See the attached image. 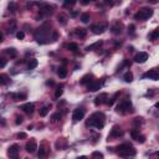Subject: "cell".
Instances as JSON below:
<instances>
[{
	"label": "cell",
	"mask_w": 159,
	"mask_h": 159,
	"mask_svg": "<svg viewBox=\"0 0 159 159\" xmlns=\"http://www.w3.org/2000/svg\"><path fill=\"white\" fill-rule=\"evenodd\" d=\"M87 126L95 127L97 129H102L104 126V114L102 112H96V113H93L90 117V119H88Z\"/></svg>",
	"instance_id": "1"
},
{
	"label": "cell",
	"mask_w": 159,
	"mask_h": 159,
	"mask_svg": "<svg viewBox=\"0 0 159 159\" xmlns=\"http://www.w3.org/2000/svg\"><path fill=\"white\" fill-rule=\"evenodd\" d=\"M118 154L121 157H133L135 155V149L132 144L129 143H123L121 145H118Z\"/></svg>",
	"instance_id": "2"
},
{
	"label": "cell",
	"mask_w": 159,
	"mask_h": 159,
	"mask_svg": "<svg viewBox=\"0 0 159 159\" xmlns=\"http://www.w3.org/2000/svg\"><path fill=\"white\" fill-rule=\"evenodd\" d=\"M153 14H154L153 9H150V8H143V9L138 10V13L134 15V19L135 20H140V21H145V20H148L149 17H152Z\"/></svg>",
	"instance_id": "3"
},
{
	"label": "cell",
	"mask_w": 159,
	"mask_h": 159,
	"mask_svg": "<svg viewBox=\"0 0 159 159\" xmlns=\"http://www.w3.org/2000/svg\"><path fill=\"white\" fill-rule=\"evenodd\" d=\"M47 27H49V25L45 24L42 27L37 29V31L35 32V39L37 40L39 44H45L46 40H47V32H49V30H46Z\"/></svg>",
	"instance_id": "4"
},
{
	"label": "cell",
	"mask_w": 159,
	"mask_h": 159,
	"mask_svg": "<svg viewBox=\"0 0 159 159\" xmlns=\"http://www.w3.org/2000/svg\"><path fill=\"white\" fill-rule=\"evenodd\" d=\"M132 104H131V101L129 99H123L122 102L118 103V106H117V112L118 113H127V112H129V109H131Z\"/></svg>",
	"instance_id": "5"
},
{
	"label": "cell",
	"mask_w": 159,
	"mask_h": 159,
	"mask_svg": "<svg viewBox=\"0 0 159 159\" xmlns=\"http://www.w3.org/2000/svg\"><path fill=\"white\" fill-rule=\"evenodd\" d=\"M91 30H92L93 34H96V35L103 34L106 30H107V24H104V22H101V24L92 25V26H91Z\"/></svg>",
	"instance_id": "6"
},
{
	"label": "cell",
	"mask_w": 159,
	"mask_h": 159,
	"mask_svg": "<svg viewBox=\"0 0 159 159\" xmlns=\"http://www.w3.org/2000/svg\"><path fill=\"white\" fill-rule=\"evenodd\" d=\"M85 113H86V112H85L83 108H76V109L73 111L72 119H73L75 122H78V121H81V119H83Z\"/></svg>",
	"instance_id": "7"
},
{
	"label": "cell",
	"mask_w": 159,
	"mask_h": 159,
	"mask_svg": "<svg viewBox=\"0 0 159 159\" xmlns=\"http://www.w3.org/2000/svg\"><path fill=\"white\" fill-rule=\"evenodd\" d=\"M101 82L97 81V80H92L88 82V85H87V88H88V91H91V92H96L98 91L99 88H101Z\"/></svg>",
	"instance_id": "8"
},
{
	"label": "cell",
	"mask_w": 159,
	"mask_h": 159,
	"mask_svg": "<svg viewBox=\"0 0 159 159\" xmlns=\"http://www.w3.org/2000/svg\"><path fill=\"white\" fill-rule=\"evenodd\" d=\"M26 152L27 153H30V154H32V153L36 152L37 149V143H36V140L35 139H31V140H29V142L26 143Z\"/></svg>",
	"instance_id": "9"
},
{
	"label": "cell",
	"mask_w": 159,
	"mask_h": 159,
	"mask_svg": "<svg viewBox=\"0 0 159 159\" xmlns=\"http://www.w3.org/2000/svg\"><path fill=\"white\" fill-rule=\"evenodd\" d=\"M19 150H20V148H19V145L17 144L10 145L9 149H8V155L10 158H16L17 155H19Z\"/></svg>",
	"instance_id": "10"
},
{
	"label": "cell",
	"mask_w": 159,
	"mask_h": 159,
	"mask_svg": "<svg viewBox=\"0 0 159 159\" xmlns=\"http://www.w3.org/2000/svg\"><path fill=\"white\" fill-rule=\"evenodd\" d=\"M143 77H144V78L153 80V81H158V80H159V73H158L157 70H150V71L145 72V73L143 75Z\"/></svg>",
	"instance_id": "11"
},
{
	"label": "cell",
	"mask_w": 159,
	"mask_h": 159,
	"mask_svg": "<svg viewBox=\"0 0 159 159\" xmlns=\"http://www.w3.org/2000/svg\"><path fill=\"white\" fill-rule=\"evenodd\" d=\"M147 60H148V54L147 52H139L134 56V61L137 63H144Z\"/></svg>",
	"instance_id": "12"
},
{
	"label": "cell",
	"mask_w": 159,
	"mask_h": 159,
	"mask_svg": "<svg viewBox=\"0 0 159 159\" xmlns=\"http://www.w3.org/2000/svg\"><path fill=\"white\" fill-rule=\"evenodd\" d=\"M111 30L112 32H113L114 35H121L122 34V30H123V25H122V22H114L113 25L111 26Z\"/></svg>",
	"instance_id": "13"
},
{
	"label": "cell",
	"mask_w": 159,
	"mask_h": 159,
	"mask_svg": "<svg viewBox=\"0 0 159 159\" xmlns=\"http://www.w3.org/2000/svg\"><path fill=\"white\" fill-rule=\"evenodd\" d=\"M107 93H99V95L96 97L95 99V104L96 106H99V104H102V103H106L107 102Z\"/></svg>",
	"instance_id": "14"
},
{
	"label": "cell",
	"mask_w": 159,
	"mask_h": 159,
	"mask_svg": "<svg viewBox=\"0 0 159 159\" xmlns=\"http://www.w3.org/2000/svg\"><path fill=\"white\" fill-rule=\"evenodd\" d=\"M122 134H123V132H122L121 127L114 126V127H113V129H112L111 134H109V137H111V138H119Z\"/></svg>",
	"instance_id": "15"
},
{
	"label": "cell",
	"mask_w": 159,
	"mask_h": 159,
	"mask_svg": "<svg viewBox=\"0 0 159 159\" xmlns=\"http://www.w3.org/2000/svg\"><path fill=\"white\" fill-rule=\"evenodd\" d=\"M131 135H132V138H133V139L137 140V142H140V143H143V142H144V137L139 134V132L137 131V129H132Z\"/></svg>",
	"instance_id": "16"
},
{
	"label": "cell",
	"mask_w": 159,
	"mask_h": 159,
	"mask_svg": "<svg viewBox=\"0 0 159 159\" xmlns=\"http://www.w3.org/2000/svg\"><path fill=\"white\" fill-rule=\"evenodd\" d=\"M21 109L24 111L25 113H27V114H31L32 112L35 111V104H34V103H25V104L21 107Z\"/></svg>",
	"instance_id": "17"
},
{
	"label": "cell",
	"mask_w": 159,
	"mask_h": 159,
	"mask_svg": "<svg viewBox=\"0 0 159 159\" xmlns=\"http://www.w3.org/2000/svg\"><path fill=\"white\" fill-rule=\"evenodd\" d=\"M16 25H17L16 20L11 19V20L9 21V25H8V32H9V34H14L15 30H16Z\"/></svg>",
	"instance_id": "18"
},
{
	"label": "cell",
	"mask_w": 159,
	"mask_h": 159,
	"mask_svg": "<svg viewBox=\"0 0 159 159\" xmlns=\"http://www.w3.org/2000/svg\"><path fill=\"white\" fill-rule=\"evenodd\" d=\"M10 77L8 75H0V85H4V86H6L10 83Z\"/></svg>",
	"instance_id": "19"
},
{
	"label": "cell",
	"mask_w": 159,
	"mask_h": 159,
	"mask_svg": "<svg viewBox=\"0 0 159 159\" xmlns=\"http://www.w3.org/2000/svg\"><path fill=\"white\" fill-rule=\"evenodd\" d=\"M8 10H9V13L11 14H15L16 13V10H17V5L15 1H10L9 5H8Z\"/></svg>",
	"instance_id": "20"
},
{
	"label": "cell",
	"mask_w": 159,
	"mask_h": 159,
	"mask_svg": "<svg viewBox=\"0 0 159 159\" xmlns=\"http://www.w3.org/2000/svg\"><path fill=\"white\" fill-rule=\"evenodd\" d=\"M102 45V41L99 40V41H97V42H95V44H92V45H90V46H87L86 47V50L87 51H93V50H96V49H98L99 46Z\"/></svg>",
	"instance_id": "21"
},
{
	"label": "cell",
	"mask_w": 159,
	"mask_h": 159,
	"mask_svg": "<svg viewBox=\"0 0 159 159\" xmlns=\"http://www.w3.org/2000/svg\"><path fill=\"white\" fill-rule=\"evenodd\" d=\"M75 35L76 36H78V37H81V39H83L85 36H86V30L85 29H76L75 30Z\"/></svg>",
	"instance_id": "22"
},
{
	"label": "cell",
	"mask_w": 159,
	"mask_h": 159,
	"mask_svg": "<svg viewBox=\"0 0 159 159\" xmlns=\"http://www.w3.org/2000/svg\"><path fill=\"white\" fill-rule=\"evenodd\" d=\"M123 80H124L126 82H132L133 81V73L131 71H127L124 73V76H123Z\"/></svg>",
	"instance_id": "23"
},
{
	"label": "cell",
	"mask_w": 159,
	"mask_h": 159,
	"mask_svg": "<svg viewBox=\"0 0 159 159\" xmlns=\"http://www.w3.org/2000/svg\"><path fill=\"white\" fill-rule=\"evenodd\" d=\"M41 13L42 14H51L52 13V6H50V5H44L42 9H41Z\"/></svg>",
	"instance_id": "24"
},
{
	"label": "cell",
	"mask_w": 159,
	"mask_h": 159,
	"mask_svg": "<svg viewBox=\"0 0 159 159\" xmlns=\"http://www.w3.org/2000/svg\"><path fill=\"white\" fill-rule=\"evenodd\" d=\"M49 111H50V106H44V107L40 109V116L41 117H45L46 114L49 113Z\"/></svg>",
	"instance_id": "25"
},
{
	"label": "cell",
	"mask_w": 159,
	"mask_h": 159,
	"mask_svg": "<svg viewBox=\"0 0 159 159\" xmlns=\"http://www.w3.org/2000/svg\"><path fill=\"white\" fill-rule=\"evenodd\" d=\"M6 54H8L11 58H15L16 55H17V52H16V50H15L14 47H11V49H6Z\"/></svg>",
	"instance_id": "26"
},
{
	"label": "cell",
	"mask_w": 159,
	"mask_h": 159,
	"mask_svg": "<svg viewBox=\"0 0 159 159\" xmlns=\"http://www.w3.org/2000/svg\"><path fill=\"white\" fill-rule=\"evenodd\" d=\"M37 67V60H30V62H29V65H27V68L29 70H34V68H36Z\"/></svg>",
	"instance_id": "27"
},
{
	"label": "cell",
	"mask_w": 159,
	"mask_h": 159,
	"mask_svg": "<svg viewBox=\"0 0 159 159\" xmlns=\"http://www.w3.org/2000/svg\"><path fill=\"white\" fill-rule=\"evenodd\" d=\"M57 73H58V76H60L61 78H65V77L67 76V70L65 68V67H61V68L57 71Z\"/></svg>",
	"instance_id": "28"
},
{
	"label": "cell",
	"mask_w": 159,
	"mask_h": 159,
	"mask_svg": "<svg viewBox=\"0 0 159 159\" xmlns=\"http://www.w3.org/2000/svg\"><path fill=\"white\" fill-rule=\"evenodd\" d=\"M61 119V113H55V114H52V117H51V122L52 123H56V122H58Z\"/></svg>",
	"instance_id": "29"
},
{
	"label": "cell",
	"mask_w": 159,
	"mask_h": 159,
	"mask_svg": "<svg viewBox=\"0 0 159 159\" xmlns=\"http://www.w3.org/2000/svg\"><path fill=\"white\" fill-rule=\"evenodd\" d=\"M90 14H82L81 15V21L83 22V24H87V22H90Z\"/></svg>",
	"instance_id": "30"
},
{
	"label": "cell",
	"mask_w": 159,
	"mask_h": 159,
	"mask_svg": "<svg viewBox=\"0 0 159 159\" xmlns=\"http://www.w3.org/2000/svg\"><path fill=\"white\" fill-rule=\"evenodd\" d=\"M67 47H68V50H71V51L76 52V51L78 50V45H77V44H75V42H71V44H68V45H67Z\"/></svg>",
	"instance_id": "31"
},
{
	"label": "cell",
	"mask_w": 159,
	"mask_h": 159,
	"mask_svg": "<svg viewBox=\"0 0 159 159\" xmlns=\"http://www.w3.org/2000/svg\"><path fill=\"white\" fill-rule=\"evenodd\" d=\"M159 37V30H154L153 32L149 34V39L150 40H157Z\"/></svg>",
	"instance_id": "32"
},
{
	"label": "cell",
	"mask_w": 159,
	"mask_h": 159,
	"mask_svg": "<svg viewBox=\"0 0 159 159\" xmlns=\"http://www.w3.org/2000/svg\"><path fill=\"white\" fill-rule=\"evenodd\" d=\"M13 97L15 98V101H22V99H25L26 98V95L25 93H19V95H13Z\"/></svg>",
	"instance_id": "33"
},
{
	"label": "cell",
	"mask_w": 159,
	"mask_h": 159,
	"mask_svg": "<svg viewBox=\"0 0 159 159\" xmlns=\"http://www.w3.org/2000/svg\"><path fill=\"white\" fill-rule=\"evenodd\" d=\"M57 20H58V22H61V25H66V17H65L63 15H58L57 16Z\"/></svg>",
	"instance_id": "34"
},
{
	"label": "cell",
	"mask_w": 159,
	"mask_h": 159,
	"mask_svg": "<svg viewBox=\"0 0 159 159\" xmlns=\"http://www.w3.org/2000/svg\"><path fill=\"white\" fill-rule=\"evenodd\" d=\"M62 92H63V90H62V86H61V87H58L57 90H56V92H55V97H56V98H60L61 95H62Z\"/></svg>",
	"instance_id": "35"
},
{
	"label": "cell",
	"mask_w": 159,
	"mask_h": 159,
	"mask_svg": "<svg viewBox=\"0 0 159 159\" xmlns=\"http://www.w3.org/2000/svg\"><path fill=\"white\" fill-rule=\"evenodd\" d=\"M75 3H76V0H66L65 4H63V6L65 8H68V6H71V5H73Z\"/></svg>",
	"instance_id": "36"
},
{
	"label": "cell",
	"mask_w": 159,
	"mask_h": 159,
	"mask_svg": "<svg viewBox=\"0 0 159 159\" xmlns=\"http://www.w3.org/2000/svg\"><path fill=\"white\" fill-rule=\"evenodd\" d=\"M6 60H5L4 57H0V68H3V67H5L6 66Z\"/></svg>",
	"instance_id": "37"
},
{
	"label": "cell",
	"mask_w": 159,
	"mask_h": 159,
	"mask_svg": "<svg viewBox=\"0 0 159 159\" xmlns=\"http://www.w3.org/2000/svg\"><path fill=\"white\" fill-rule=\"evenodd\" d=\"M16 37L19 39V40H22L25 37V34H24V31H17V34H16Z\"/></svg>",
	"instance_id": "38"
},
{
	"label": "cell",
	"mask_w": 159,
	"mask_h": 159,
	"mask_svg": "<svg viewBox=\"0 0 159 159\" xmlns=\"http://www.w3.org/2000/svg\"><path fill=\"white\" fill-rule=\"evenodd\" d=\"M92 157L93 158H103V154H102V153H99V152H93Z\"/></svg>",
	"instance_id": "39"
},
{
	"label": "cell",
	"mask_w": 159,
	"mask_h": 159,
	"mask_svg": "<svg viewBox=\"0 0 159 159\" xmlns=\"http://www.w3.org/2000/svg\"><path fill=\"white\" fill-rule=\"evenodd\" d=\"M45 154H46V150H45L44 147H41L40 150H39V157H44Z\"/></svg>",
	"instance_id": "40"
},
{
	"label": "cell",
	"mask_w": 159,
	"mask_h": 159,
	"mask_svg": "<svg viewBox=\"0 0 159 159\" xmlns=\"http://www.w3.org/2000/svg\"><path fill=\"white\" fill-rule=\"evenodd\" d=\"M16 124H21V123H22V117L21 116H16Z\"/></svg>",
	"instance_id": "41"
},
{
	"label": "cell",
	"mask_w": 159,
	"mask_h": 159,
	"mask_svg": "<svg viewBox=\"0 0 159 159\" xmlns=\"http://www.w3.org/2000/svg\"><path fill=\"white\" fill-rule=\"evenodd\" d=\"M17 138L19 139H25V138H27V135H26V133H19L17 134Z\"/></svg>",
	"instance_id": "42"
},
{
	"label": "cell",
	"mask_w": 159,
	"mask_h": 159,
	"mask_svg": "<svg viewBox=\"0 0 159 159\" xmlns=\"http://www.w3.org/2000/svg\"><path fill=\"white\" fill-rule=\"evenodd\" d=\"M90 77H91V76H90V75H87V76H85V77H83V78H82V81H81V83H82V85H85V83H86V82L88 81V78H90Z\"/></svg>",
	"instance_id": "43"
},
{
	"label": "cell",
	"mask_w": 159,
	"mask_h": 159,
	"mask_svg": "<svg viewBox=\"0 0 159 159\" xmlns=\"http://www.w3.org/2000/svg\"><path fill=\"white\" fill-rule=\"evenodd\" d=\"M134 29H135V26L134 25H131L128 27V32H131L132 35H134Z\"/></svg>",
	"instance_id": "44"
},
{
	"label": "cell",
	"mask_w": 159,
	"mask_h": 159,
	"mask_svg": "<svg viewBox=\"0 0 159 159\" xmlns=\"http://www.w3.org/2000/svg\"><path fill=\"white\" fill-rule=\"evenodd\" d=\"M80 1H81L82 5H88L90 4V0H80Z\"/></svg>",
	"instance_id": "45"
},
{
	"label": "cell",
	"mask_w": 159,
	"mask_h": 159,
	"mask_svg": "<svg viewBox=\"0 0 159 159\" xmlns=\"http://www.w3.org/2000/svg\"><path fill=\"white\" fill-rule=\"evenodd\" d=\"M113 1H112V0H106V4H112Z\"/></svg>",
	"instance_id": "46"
},
{
	"label": "cell",
	"mask_w": 159,
	"mask_h": 159,
	"mask_svg": "<svg viewBox=\"0 0 159 159\" xmlns=\"http://www.w3.org/2000/svg\"><path fill=\"white\" fill-rule=\"evenodd\" d=\"M1 41H3V34L0 32V42H1Z\"/></svg>",
	"instance_id": "47"
},
{
	"label": "cell",
	"mask_w": 159,
	"mask_h": 159,
	"mask_svg": "<svg viewBox=\"0 0 159 159\" xmlns=\"http://www.w3.org/2000/svg\"><path fill=\"white\" fill-rule=\"evenodd\" d=\"M149 1H150L152 4H155V3H157V0H149Z\"/></svg>",
	"instance_id": "48"
},
{
	"label": "cell",
	"mask_w": 159,
	"mask_h": 159,
	"mask_svg": "<svg viewBox=\"0 0 159 159\" xmlns=\"http://www.w3.org/2000/svg\"><path fill=\"white\" fill-rule=\"evenodd\" d=\"M95 1H98V0H95Z\"/></svg>",
	"instance_id": "49"
}]
</instances>
